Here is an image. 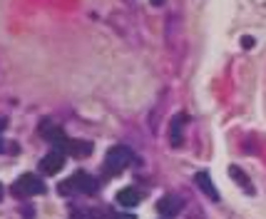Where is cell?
<instances>
[{
    "mask_svg": "<svg viewBox=\"0 0 266 219\" xmlns=\"http://www.w3.org/2000/svg\"><path fill=\"white\" fill-rule=\"evenodd\" d=\"M132 159H135L132 150L117 145V147H112V150L107 152V157H105V172H107V174H117V172H122Z\"/></svg>",
    "mask_w": 266,
    "mask_h": 219,
    "instance_id": "6da1fadb",
    "label": "cell"
},
{
    "mask_svg": "<svg viewBox=\"0 0 266 219\" xmlns=\"http://www.w3.org/2000/svg\"><path fill=\"white\" fill-rule=\"evenodd\" d=\"M45 192V182L37 180L35 174H23L15 185H13V194L15 197H35Z\"/></svg>",
    "mask_w": 266,
    "mask_h": 219,
    "instance_id": "7a4b0ae2",
    "label": "cell"
},
{
    "mask_svg": "<svg viewBox=\"0 0 266 219\" xmlns=\"http://www.w3.org/2000/svg\"><path fill=\"white\" fill-rule=\"evenodd\" d=\"M62 167H65V152H60V150L48 152V155L42 157V162H40V169L45 174H58Z\"/></svg>",
    "mask_w": 266,
    "mask_h": 219,
    "instance_id": "3957f363",
    "label": "cell"
},
{
    "mask_svg": "<svg viewBox=\"0 0 266 219\" xmlns=\"http://www.w3.org/2000/svg\"><path fill=\"white\" fill-rule=\"evenodd\" d=\"M70 182H72V189H77V192H85V194H95L97 192V180H92L87 172H75L72 177H70Z\"/></svg>",
    "mask_w": 266,
    "mask_h": 219,
    "instance_id": "277c9868",
    "label": "cell"
},
{
    "mask_svg": "<svg viewBox=\"0 0 266 219\" xmlns=\"http://www.w3.org/2000/svg\"><path fill=\"white\" fill-rule=\"evenodd\" d=\"M197 187L202 189V194L204 197H209L211 202H216L219 199V192H216V187H214V182H211V177H209V172H197Z\"/></svg>",
    "mask_w": 266,
    "mask_h": 219,
    "instance_id": "5b68a950",
    "label": "cell"
},
{
    "mask_svg": "<svg viewBox=\"0 0 266 219\" xmlns=\"http://www.w3.org/2000/svg\"><path fill=\"white\" fill-rule=\"evenodd\" d=\"M117 204L119 207H137V204H140V192L132 189V187L119 189L117 192Z\"/></svg>",
    "mask_w": 266,
    "mask_h": 219,
    "instance_id": "8992f818",
    "label": "cell"
},
{
    "mask_svg": "<svg viewBox=\"0 0 266 219\" xmlns=\"http://www.w3.org/2000/svg\"><path fill=\"white\" fill-rule=\"evenodd\" d=\"M179 207H182V204H179V199H174V197H164V199L157 204V209H159L164 217H174L179 212Z\"/></svg>",
    "mask_w": 266,
    "mask_h": 219,
    "instance_id": "52a82bcc",
    "label": "cell"
},
{
    "mask_svg": "<svg viewBox=\"0 0 266 219\" xmlns=\"http://www.w3.org/2000/svg\"><path fill=\"white\" fill-rule=\"evenodd\" d=\"M187 122V117L184 115H177L174 120H172V127H169V140H172V145L179 147V142H182V127Z\"/></svg>",
    "mask_w": 266,
    "mask_h": 219,
    "instance_id": "ba28073f",
    "label": "cell"
},
{
    "mask_svg": "<svg viewBox=\"0 0 266 219\" xmlns=\"http://www.w3.org/2000/svg\"><path fill=\"white\" fill-rule=\"evenodd\" d=\"M90 152H92V145L90 142L70 140V145H67V155H90Z\"/></svg>",
    "mask_w": 266,
    "mask_h": 219,
    "instance_id": "9c48e42d",
    "label": "cell"
},
{
    "mask_svg": "<svg viewBox=\"0 0 266 219\" xmlns=\"http://www.w3.org/2000/svg\"><path fill=\"white\" fill-rule=\"evenodd\" d=\"M229 174L234 177V182H237L239 187H244V189H246V192H249V194H254V187L249 185V180H246V174H244V172H241L239 167H229Z\"/></svg>",
    "mask_w": 266,
    "mask_h": 219,
    "instance_id": "30bf717a",
    "label": "cell"
},
{
    "mask_svg": "<svg viewBox=\"0 0 266 219\" xmlns=\"http://www.w3.org/2000/svg\"><path fill=\"white\" fill-rule=\"evenodd\" d=\"M241 45H244V48H254V37H249V35L241 37Z\"/></svg>",
    "mask_w": 266,
    "mask_h": 219,
    "instance_id": "8fae6325",
    "label": "cell"
},
{
    "mask_svg": "<svg viewBox=\"0 0 266 219\" xmlns=\"http://www.w3.org/2000/svg\"><path fill=\"white\" fill-rule=\"evenodd\" d=\"M117 219H137V217H132V214H119Z\"/></svg>",
    "mask_w": 266,
    "mask_h": 219,
    "instance_id": "7c38bea8",
    "label": "cell"
},
{
    "mask_svg": "<svg viewBox=\"0 0 266 219\" xmlns=\"http://www.w3.org/2000/svg\"><path fill=\"white\" fill-rule=\"evenodd\" d=\"M5 127H8V122H5V120H0V132H3Z\"/></svg>",
    "mask_w": 266,
    "mask_h": 219,
    "instance_id": "4fadbf2b",
    "label": "cell"
},
{
    "mask_svg": "<svg viewBox=\"0 0 266 219\" xmlns=\"http://www.w3.org/2000/svg\"><path fill=\"white\" fill-rule=\"evenodd\" d=\"M162 3H164V0H152V5H162Z\"/></svg>",
    "mask_w": 266,
    "mask_h": 219,
    "instance_id": "5bb4252c",
    "label": "cell"
},
{
    "mask_svg": "<svg viewBox=\"0 0 266 219\" xmlns=\"http://www.w3.org/2000/svg\"><path fill=\"white\" fill-rule=\"evenodd\" d=\"M0 150H3V142H0Z\"/></svg>",
    "mask_w": 266,
    "mask_h": 219,
    "instance_id": "9a60e30c",
    "label": "cell"
}]
</instances>
